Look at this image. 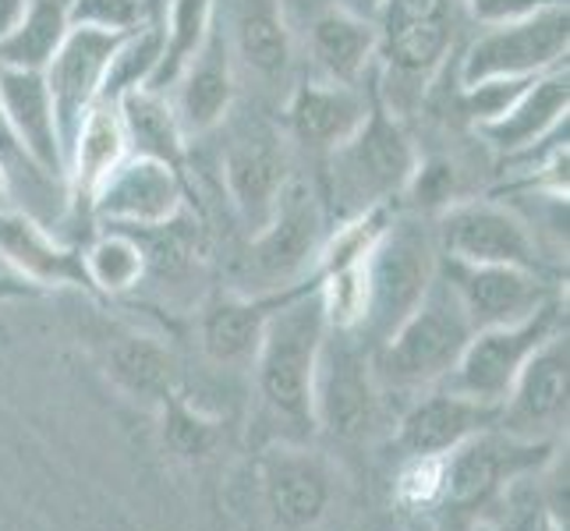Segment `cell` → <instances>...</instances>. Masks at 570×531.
<instances>
[{"label": "cell", "instance_id": "cell-20", "mask_svg": "<svg viewBox=\"0 0 570 531\" xmlns=\"http://www.w3.org/2000/svg\"><path fill=\"white\" fill-rule=\"evenodd\" d=\"M497 422H500V407L479 404L446 386H429L401 415L393 443H397L404 458L450 454V450H458L471 436L493 429Z\"/></svg>", "mask_w": 570, "mask_h": 531}, {"label": "cell", "instance_id": "cell-4", "mask_svg": "<svg viewBox=\"0 0 570 531\" xmlns=\"http://www.w3.org/2000/svg\"><path fill=\"white\" fill-rule=\"evenodd\" d=\"M471 333H475V326H471L454 284L440 269L432 287L425 291V298L372 351L376 380L397 390L440 386L464 354Z\"/></svg>", "mask_w": 570, "mask_h": 531}, {"label": "cell", "instance_id": "cell-42", "mask_svg": "<svg viewBox=\"0 0 570 531\" xmlns=\"http://www.w3.org/2000/svg\"><path fill=\"white\" fill-rule=\"evenodd\" d=\"M149 4H153V11H156V14H160V11H164V4H167V0H149Z\"/></svg>", "mask_w": 570, "mask_h": 531}, {"label": "cell", "instance_id": "cell-36", "mask_svg": "<svg viewBox=\"0 0 570 531\" xmlns=\"http://www.w3.org/2000/svg\"><path fill=\"white\" fill-rule=\"evenodd\" d=\"M146 22H160L149 0H71V26L128 36Z\"/></svg>", "mask_w": 570, "mask_h": 531}, {"label": "cell", "instance_id": "cell-8", "mask_svg": "<svg viewBox=\"0 0 570 531\" xmlns=\"http://www.w3.org/2000/svg\"><path fill=\"white\" fill-rule=\"evenodd\" d=\"M563 326H567L563 305H560V298H553L521 323L475 330L464 354L458 358V365L450 368V376L440 386L464 393V397L479 401V404L500 407L507 401L510 386L518 383L528 358H532V354Z\"/></svg>", "mask_w": 570, "mask_h": 531}, {"label": "cell", "instance_id": "cell-28", "mask_svg": "<svg viewBox=\"0 0 570 531\" xmlns=\"http://www.w3.org/2000/svg\"><path fill=\"white\" fill-rule=\"evenodd\" d=\"M117 110H121V125L128 135L131 156H149V160L170 164L185 174L188 139L178 125V114H174L167 92L139 86V89H131L117 100Z\"/></svg>", "mask_w": 570, "mask_h": 531}, {"label": "cell", "instance_id": "cell-37", "mask_svg": "<svg viewBox=\"0 0 570 531\" xmlns=\"http://www.w3.org/2000/svg\"><path fill=\"white\" fill-rule=\"evenodd\" d=\"M397 503L407 510H432L446 500V454H429V458H404V468L397 475Z\"/></svg>", "mask_w": 570, "mask_h": 531}, {"label": "cell", "instance_id": "cell-34", "mask_svg": "<svg viewBox=\"0 0 570 531\" xmlns=\"http://www.w3.org/2000/svg\"><path fill=\"white\" fill-rule=\"evenodd\" d=\"M458 199H464V195H461V174H458L454 160H446V156H419V167L411 174V181H407L397 206L432 220V216L443 213Z\"/></svg>", "mask_w": 570, "mask_h": 531}, {"label": "cell", "instance_id": "cell-2", "mask_svg": "<svg viewBox=\"0 0 570 531\" xmlns=\"http://www.w3.org/2000/svg\"><path fill=\"white\" fill-rule=\"evenodd\" d=\"M419 146L411 139L404 121L393 114L380 92L372 96L368 117L362 128L326 153V195L323 206L333 224L362 216L376 206H397L401 195L419 167Z\"/></svg>", "mask_w": 570, "mask_h": 531}, {"label": "cell", "instance_id": "cell-17", "mask_svg": "<svg viewBox=\"0 0 570 531\" xmlns=\"http://www.w3.org/2000/svg\"><path fill=\"white\" fill-rule=\"evenodd\" d=\"M167 96L188 142L224 128V121L234 114V104H238V65H234L220 18H216L213 32L206 36L203 50L174 78Z\"/></svg>", "mask_w": 570, "mask_h": 531}, {"label": "cell", "instance_id": "cell-3", "mask_svg": "<svg viewBox=\"0 0 570 531\" xmlns=\"http://www.w3.org/2000/svg\"><path fill=\"white\" fill-rule=\"evenodd\" d=\"M376 26V92L393 110L401 96L436 82L458 43V0H386Z\"/></svg>", "mask_w": 570, "mask_h": 531}, {"label": "cell", "instance_id": "cell-6", "mask_svg": "<svg viewBox=\"0 0 570 531\" xmlns=\"http://www.w3.org/2000/svg\"><path fill=\"white\" fill-rule=\"evenodd\" d=\"M330 216L323 206V191L308 177L294 174L284 185L269 220L248 234L245 248V294H277L305 284L316 273V259L326 245Z\"/></svg>", "mask_w": 570, "mask_h": 531}, {"label": "cell", "instance_id": "cell-22", "mask_svg": "<svg viewBox=\"0 0 570 531\" xmlns=\"http://www.w3.org/2000/svg\"><path fill=\"white\" fill-rule=\"evenodd\" d=\"M570 110V75L567 65L532 78L514 104L500 117L475 128L479 139L500 156H528L535 146H546L557 131L567 128Z\"/></svg>", "mask_w": 570, "mask_h": 531}, {"label": "cell", "instance_id": "cell-25", "mask_svg": "<svg viewBox=\"0 0 570 531\" xmlns=\"http://www.w3.org/2000/svg\"><path fill=\"white\" fill-rule=\"evenodd\" d=\"M0 107H4L14 139L32 156V164L65 185V146L43 71L0 65Z\"/></svg>", "mask_w": 570, "mask_h": 531}, {"label": "cell", "instance_id": "cell-26", "mask_svg": "<svg viewBox=\"0 0 570 531\" xmlns=\"http://www.w3.org/2000/svg\"><path fill=\"white\" fill-rule=\"evenodd\" d=\"M312 68L330 82L362 86L376 71V26L341 8H316L305 29Z\"/></svg>", "mask_w": 570, "mask_h": 531}, {"label": "cell", "instance_id": "cell-43", "mask_svg": "<svg viewBox=\"0 0 570 531\" xmlns=\"http://www.w3.org/2000/svg\"><path fill=\"white\" fill-rule=\"evenodd\" d=\"M415 531H432V528H415Z\"/></svg>", "mask_w": 570, "mask_h": 531}, {"label": "cell", "instance_id": "cell-18", "mask_svg": "<svg viewBox=\"0 0 570 531\" xmlns=\"http://www.w3.org/2000/svg\"><path fill=\"white\" fill-rule=\"evenodd\" d=\"M0 266L32 284L39 294L57 287L92 294L82 269V245L61 242L53 227L39 224L18 206H0Z\"/></svg>", "mask_w": 570, "mask_h": 531}, {"label": "cell", "instance_id": "cell-29", "mask_svg": "<svg viewBox=\"0 0 570 531\" xmlns=\"http://www.w3.org/2000/svg\"><path fill=\"white\" fill-rule=\"evenodd\" d=\"M82 269L92 294L121 298V294H131L139 284H146L149 259L135 230L100 227L82 245Z\"/></svg>", "mask_w": 570, "mask_h": 531}, {"label": "cell", "instance_id": "cell-9", "mask_svg": "<svg viewBox=\"0 0 570 531\" xmlns=\"http://www.w3.org/2000/svg\"><path fill=\"white\" fill-rule=\"evenodd\" d=\"M376 365L372 347L351 330H326L316 380H312V422L337 440H362L376 419Z\"/></svg>", "mask_w": 570, "mask_h": 531}, {"label": "cell", "instance_id": "cell-38", "mask_svg": "<svg viewBox=\"0 0 570 531\" xmlns=\"http://www.w3.org/2000/svg\"><path fill=\"white\" fill-rule=\"evenodd\" d=\"M458 4H464V11L475 18L479 26H500L532 11H542V8L567 4V0H458Z\"/></svg>", "mask_w": 570, "mask_h": 531}, {"label": "cell", "instance_id": "cell-30", "mask_svg": "<svg viewBox=\"0 0 570 531\" xmlns=\"http://www.w3.org/2000/svg\"><path fill=\"white\" fill-rule=\"evenodd\" d=\"M71 32V0H29L0 43V65L43 71Z\"/></svg>", "mask_w": 570, "mask_h": 531}, {"label": "cell", "instance_id": "cell-23", "mask_svg": "<svg viewBox=\"0 0 570 531\" xmlns=\"http://www.w3.org/2000/svg\"><path fill=\"white\" fill-rule=\"evenodd\" d=\"M305 284L291 291H277V294H245V291L216 294L203 308V319H199L203 354L220 368H252V358H255V351H259L269 316Z\"/></svg>", "mask_w": 570, "mask_h": 531}, {"label": "cell", "instance_id": "cell-35", "mask_svg": "<svg viewBox=\"0 0 570 531\" xmlns=\"http://www.w3.org/2000/svg\"><path fill=\"white\" fill-rule=\"evenodd\" d=\"M164 415V443L170 446V454L178 458H206L216 446V422L206 419L199 407H191L181 390H174L170 397L160 401Z\"/></svg>", "mask_w": 570, "mask_h": 531}, {"label": "cell", "instance_id": "cell-33", "mask_svg": "<svg viewBox=\"0 0 570 531\" xmlns=\"http://www.w3.org/2000/svg\"><path fill=\"white\" fill-rule=\"evenodd\" d=\"M160 50H164L160 22H146L142 29L128 32L121 39V47H117L114 61H110L100 100H114L117 104L125 92L139 89V86H149L156 65H160Z\"/></svg>", "mask_w": 570, "mask_h": 531}, {"label": "cell", "instance_id": "cell-31", "mask_svg": "<svg viewBox=\"0 0 570 531\" xmlns=\"http://www.w3.org/2000/svg\"><path fill=\"white\" fill-rule=\"evenodd\" d=\"M110 380L121 386L128 397L160 407L164 397L178 390V365L170 351L153 337H121L110 347L107 358Z\"/></svg>", "mask_w": 570, "mask_h": 531}, {"label": "cell", "instance_id": "cell-5", "mask_svg": "<svg viewBox=\"0 0 570 531\" xmlns=\"http://www.w3.org/2000/svg\"><path fill=\"white\" fill-rule=\"evenodd\" d=\"M440 273V248L432 220L397 206L383 238L365 255V281H368V308L358 337L376 351L407 312L415 308Z\"/></svg>", "mask_w": 570, "mask_h": 531}, {"label": "cell", "instance_id": "cell-14", "mask_svg": "<svg viewBox=\"0 0 570 531\" xmlns=\"http://www.w3.org/2000/svg\"><path fill=\"white\" fill-rule=\"evenodd\" d=\"M372 96H376V71H372L368 82L362 86L330 82V78H320V75L302 78V82L287 92V104H284L287 142L316 156L333 153L362 128L372 107Z\"/></svg>", "mask_w": 570, "mask_h": 531}, {"label": "cell", "instance_id": "cell-40", "mask_svg": "<svg viewBox=\"0 0 570 531\" xmlns=\"http://www.w3.org/2000/svg\"><path fill=\"white\" fill-rule=\"evenodd\" d=\"M36 287L26 284V281H18L14 273L8 269H0V302H8V298H36Z\"/></svg>", "mask_w": 570, "mask_h": 531}, {"label": "cell", "instance_id": "cell-39", "mask_svg": "<svg viewBox=\"0 0 570 531\" xmlns=\"http://www.w3.org/2000/svg\"><path fill=\"white\" fill-rule=\"evenodd\" d=\"M386 4V0H320V8H341V11H351V14H358V18H376L380 8Z\"/></svg>", "mask_w": 570, "mask_h": 531}, {"label": "cell", "instance_id": "cell-24", "mask_svg": "<svg viewBox=\"0 0 570 531\" xmlns=\"http://www.w3.org/2000/svg\"><path fill=\"white\" fill-rule=\"evenodd\" d=\"M263 496L277 524L302 531L323 521L330 507L326 468L298 443H277L263 458Z\"/></svg>", "mask_w": 570, "mask_h": 531}, {"label": "cell", "instance_id": "cell-15", "mask_svg": "<svg viewBox=\"0 0 570 531\" xmlns=\"http://www.w3.org/2000/svg\"><path fill=\"white\" fill-rule=\"evenodd\" d=\"M125 36L100 32V29H78L65 36L61 50L50 57V65L43 68L50 100H53V117H57V131H61V146H65V170H68V149L82 117L89 107L100 100L107 71L117 47H121Z\"/></svg>", "mask_w": 570, "mask_h": 531}, {"label": "cell", "instance_id": "cell-21", "mask_svg": "<svg viewBox=\"0 0 570 531\" xmlns=\"http://www.w3.org/2000/svg\"><path fill=\"white\" fill-rule=\"evenodd\" d=\"M557 443H524L500 432L497 425L471 436L458 450L446 454V500L454 507L482 503L500 482L518 475L524 468H535L553 454Z\"/></svg>", "mask_w": 570, "mask_h": 531}, {"label": "cell", "instance_id": "cell-27", "mask_svg": "<svg viewBox=\"0 0 570 531\" xmlns=\"http://www.w3.org/2000/svg\"><path fill=\"white\" fill-rule=\"evenodd\" d=\"M125 156H128V135L121 125V110H117L114 100H96L82 117V125H78L68 149V170H65L68 206H82L89 213L96 188L121 167Z\"/></svg>", "mask_w": 570, "mask_h": 531}, {"label": "cell", "instance_id": "cell-1", "mask_svg": "<svg viewBox=\"0 0 570 531\" xmlns=\"http://www.w3.org/2000/svg\"><path fill=\"white\" fill-rule=\"evenodd\" d=\"M326 330L330 326L323 316L320 284L312 277L269 316L259 351L252 358L255 393H259L266 415L291 429V443H302L316 429L312 422V380H316Z\"/></svg>", "mask_w": 570, "mask_h": 531}, {"label": "cell", "instance_id": "cell-19", "mask_svg": "<svg viewBox=\"0 0 570 531\" xmlns=\"http://www.w3.org/2000/svg\"><path fill=\"white\" fill-rule=\"evenodd\" d=\"M216 18L238 71L259 82H284L294 65L287 0H216Z\"/></svg>", "mask_w": 570, "mask_h": 531}, {"label": "cell", "instance_id": "cell-12", "mask_svg": "<svg viewBox=\"0 0 570 531\" xmlns=\"http://www.w3.org/2000/svg\"><path fill=\"white\" fill-rule=\"evenodd\" d=\"M188 185L185 174L149 156H125L107 181L96 188L89 216L104 227L121 230H153L174 224L185 213Z\"/></svg>", "mask_w": 570, "mask_h": 531}, {"label": "cell", "instance_id": "cell-10", "mask_svg": "<svg viewBox=\"0 0 570 531\" xmlns=\"http://www.w3.org/2000/svg\"><path fill=\"white\" fill-rule=\"evenodd\" d=\"M440 259L464 266H521L546 273L539 245L521 216L493 199H458L432 216Z\"/></svg>", "mask_w": 570, "mask_h": 531}, {"label": "cell", "instance_id": "cell-16", "mask_svg": "<svg viewBox=\"0 0 570 531\" xmlns=\"http://www.w3.org/2000/svg\"><path fill=\"white\" fill-rule=\"evenodd\" d=\"M443 277L454 284L458 298L475 330L521 323L546 302L560 298V291L546 281V273L521 266H464L440 259Z\"/></svg>", "mask_w": 570, "mask_h": 531}, {"label": "cell", "instance_id": "cell-32", "mask_svg": "<svg viewBox=\"0 0 570 531\" xmlns=\"http://www.w3.org/2000/svg\"><path fill=\"white\" fill-rule=\"evenodd\" d=\"M213 26H216V0H167L160 11L164 50H160V65H156L149 78V89L167 92L174 86V78L185 71V65L203 50Z\"/></svg>", "mask_w": 570, "mask_h": 531}, {"label": "cell", "instance_id": "cell-11", "mask_svg": "<svg viewBox=\"0 0 570 531\" xmlns=\"http://www.w3.org/2000/svg\"><path fill=\"white\" fill-rule=\"evenodd\" d=\"M291 177L294 164L284 128L277 131L273 125L255 121L234 131L220 149V185L234 216L248 234H255L269 220Z\"/></svg>", "mask_w": 570, "mask_h": 531}, {"label": "cell", "instance_id": "cell-13", "mask_svg": "<svg viewBox=\"0 0 570 531\" xmlns=\"http://www.w3.org/2000/svg\"><path fill=\"white\" fill-rule=\"evenodd\" d=\"M567 386H570V344L567 326L553 333L510 386L500 404L497 429L524 443H557L567 425Z\"/></svg>", "mask_w": 570, "mask_h": 531}, {"label": "cell", "instance_id": "cell-41", "mask_svg": "<svg viewBox=\"0 0 570 531\" xmlns=\"http://www.w3.org/2000/svg\"><path fill=\"white\" fill-rule=\"evenodd\" d=\"M29 0H0V43H4V36L14 29V22L22 18Z\"/></svg>", "mask_w": 570, "mask_h": 531}, {"label": "cell", "instance_id": "cell-7", "mask_svg": "<svg viewBox=\"0 0 570 531\" xmlns=\"http://www.w3.org/2000/svg\"><path fill=\"white\" fill-rule=\"evenodd\" d=\"M570 8L553 4L514 22L482 26L458 65V86L500 82V78H539L567 65Z\"/></svg>", "mask_w": 570, "mask_h": 531}]
</instances>
